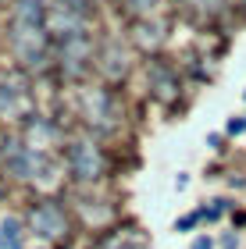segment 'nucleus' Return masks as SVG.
<instances>
[{
	"label": "nucleus",
	"instance_id": "obj_1",
	"mask_svg": "<svg viewBox=\"0 0 246 249\" xmlns=\"http://www.w3.org/2000/svg\"><path fill=\"white\" fill-rule=\"evenodd\" d=\"M0 249H21L18 221H4V224H0Z\"/></svg>",
	"mask_w": 246,
	"mask_h": 249
}]
</instances>
